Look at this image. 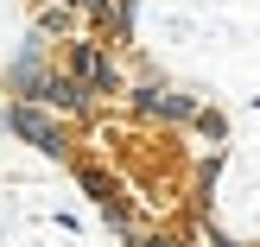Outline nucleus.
I'll list each match as a JSON object with an SVG mask.
<instances>
[{
	"label": "nucleus",
	"instance_id": "nucleus-5",
	"mask_svg": "<svg viewBox=\"0 0 260 247\" xmlns=\"http://www.w3.org/2000/svg\"><path fill=\"white\" fill-rule=\"evenodd\" d=\"M190 127L203 133V146H222V139H229V121H222L216 108H197V121H190Z\"/></svg>",
	"mask_w": 260,
	"mask_h": 247
},
{
	"label": "nucleus",
	"instance_id": "nucleus-7",
	"mask_svg": "<svg viewBox=\"0 0 260 247\" xmlns=\"http://www.w3.org/2000/svg\"><path fill=\"white\" fill-rule=\"evenodd\" d=\"M197 247H248V241H229V235H216V228H203V235H197Z\"/></svg>",
	"mask_w": 260,
	"mask_h": 247
},
{
	"label": "nucleus",
	"instance_id": "nucleus-3",
	"mask_svg": "<svg viewBox=\"0 0 260 247\" xmlns=\"http://www.w3.org/2000/svg\"><path fill=\"white\" fill-rule=\"evenodd\" d=\"M127 108L140 114V121H159V127H190L203 108V95H190V89H172L159 83V76H140V83H127Z\"/></svg>",
	"mask_w": 260,
	"mask_h": 247
},
{
	"label": "nucleus",
	"instance_id": "nucleus-2",
	"mask_svg": "<svg viewBox=\"0 0 260 247\" xmlns=\"http://www.w3.org/2000/svg\"><path fill=\"white\" fill-rule=\"evenodd\" d=\"M7 133L25 139L32 152H45V159H63V165L76 159L70 121H63L57 108H45V101H19V95H13V101H7Z\"/></svg>",
	"mask_w": 260,
	"mask_h": 247
},
{
	"label": "nucleus",
	"instance_id": "nucleus-4",
	"mask_svg": "<svg viewBox=\"0 0 260 247\" xmlns=\"http://www.w3.org/2000/svg\"><path fill=\"white\" fill-rule=\"evenodd\" d=\"M70 171H76V184H83V197H89V203H114V197H127L121 171H114V165H102V159H89V152H76Z\"/></svg>",
	"mask_w": 260,
	"mask_h": 247
},
{
	"label": "nucleus",
	"instance_id": "nucleus-8",
	"mask_svg": "<svg viewBox=\"0 0 260 247\" xmlns=\"http://www.w3.org/2000/svg\"><path fill=\"white\" fill-rule=\"evenodd\" d=\"M32 7H45V0H32Z\"/></svg>",
	"mask_w": 260,
	"mask_h": 247
},
{
	"label": "nucleus",
	"instance_id": "nucleus-1",
	"mask_svg": "<svg viewBox=\"0 0 260 247\" xmlns=\"http://www.w3.org/2000/svg\"><path fill=\"white\" fill-rule=\"evenodd\" d=\"M51 57H57V63H63V70H70L95 101L127 95V63H121V51H114L102 32H89V25H83V32H70L57 51H51Z\"/></svg>",
	"mask_w": 260,
	"mask_h": 247
},
{
	"label": "nucleus",
	"instance_id": "nucleus-6",
	"mask_svg": "<svg viewBox=\"0 0 260 247\" xmlns=\"http://www.w3.org/2000/svg\"><path fill=\"white\" fill-rule=\"evenodd\" d=\"M127 247H190V241L178 235V228H140V235L127 241Z\"/></svg>",
	"mask_w": 260,
	"mask_h": 247
}]
</instances>
